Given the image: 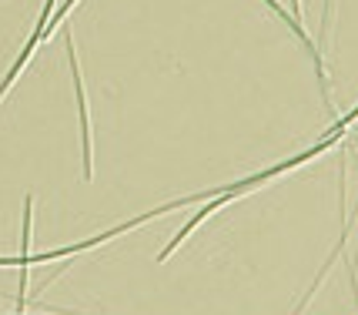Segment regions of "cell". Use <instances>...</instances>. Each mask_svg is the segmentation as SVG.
<instances>
[{
  "instance_id": "obj_2",
  "label": "cell",
  "mask_w": 358,
  "mask_h": 315,
  "mask_svg": "<svg viewBox=\"0 0 358 315\" xmlns=\"http://www.w3.org/2000/svg\"><path fill=\"white\" fill-rule=\"evenodd\" d=\"M71 7H78V0H64L61 7H57V10H54V14H50V17H47V24H44V37H47V34H50V31H54L57 24H61L64 17H67V10H71Z\"/></svg>"
},
{
  "instance_id": "obj_3",
  "label": "cell",
  "mask_w": 358,
  "mask_h": 315,
  "mask_svg": "<svg viewBox=\"0 0 358 315\" xmlns=\"http://www.w3.org/2000/svg\"><path fill=\"white\" fill-rule=\"evenodd\" d=\"M292 14H295L298 20H301V0H292Z\"/></svg>"
},
{
  "instance_id": "obj_1",
  "label": "cell",
  "mask_w": 358,
  "mask_h": 315,
  "mask_svg": "<svg viewBox=\"0 0 358 315\" xmlns=\"http://www.w3.org/2000/svg\"><path fill=\"white\" fill-rule=\"evenodd\" d=\"M64 48H67V61H71V74H74V91H78V114H80V138H84V178H94V155H91V121H87V97H84V78H80L78 67V50L71 34L64 37Z\"/></svg>"
}]
</instances>
